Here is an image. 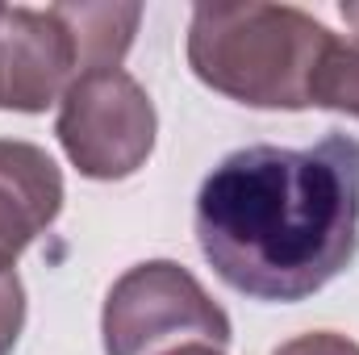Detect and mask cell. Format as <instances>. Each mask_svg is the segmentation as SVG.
Returning <instances> with one entry per match:
<instances>
[{
	"label": "cell",
	"mask_w": 359,
	"mask_h": 355,
	"mask_svg": "<svg viewBox=\"0 0 359 355\" xmlns=\"http://www.w3.org/2000/svg\"><path fill=\"white\" fill-rule=\"evenodd\" d=\"M196 243L213 272L255 301H305L359 251V138L243 147L196 192Z\"/></svg>",
	"instance_id": "cell-1"
},
{
	"label": "cell",
	"mask_w": 359,
	"mask_h": 355,
	"mask_svg": "<svg viewBox=\"0 0 359 355\" xmlns=\"http://www.w3.org/2000/svg\"><path fill=\"white\" fill-rule=\"evenodd\" d=\"M330 29L292 4H196L188 67L205 88L251 109H309V80Z\"/></svg>",
	"instance_id": "cell-2"
},
{
	"label": "cell",
	"mask_w": 359,
	"mask_h": 355,
	"mask_svg": "<svg viewBox=\"0 0 359 355\" xmlns=\"http://www.w3.org/2000/svg\"><path fill=\"white\" fill-rule=\"evenodd\" d=\"M104 355H168L184 343H230L226 309L172 260L134 264L113 280L100 314Z\"/></svg>",
	"instance_id": "cell-3"
},
{
	"label": "cell",
	"mask_w": 359,
	"mask_h": 355,
	"mask_svg": "<svg viewBox=\"0 0 359 355\" xmlns=\"http://www.w3.org/2000/svg\"><path fill=\"white\" fill-rule=\"evenodd\" d=\"M155 105L147 88L121 72H88L59 100L55 134L67 159L88 180H126L134 176L155 151Z\"/></svg>",
	"instance_id": "cell-4"
},
{
	"label": "cell",
	"mask_w": 359,
	"mask_h": 355,
	"mask_svg": "<svg viewBox=\"0 0 359 355\" xmlns=\"http://www.w3.org/2000/svg\"><path fill=\"white\" fill-rule=\"evenodd\" d=\"M80 80L72 38L50 8L0 4V109L42 113Z\"/></svg>",
	"instance_id": "cell-5"
},
{
	"label": "cell",
	"mask_w": 359,
	"mask_h": 355,
	"mask_svg": "<svg viewBox=\"0 0 359 355\" xmlns=\"http://www.w3.org/2000/svg\"><path fill=\"white\" fill-rule=\"evenodd\" d=\"M63 209L59 163L21 138H0V272L25 255V247L50 230Z\"/></svg>",
	"instance_id": "cell-6"
},
{
	"label": "cell",
	"mask_w": 359,
	"mask_h": 355,
	"mask_svg": "<svg viewBox=\"0 0 359 355\" xmlns=\"http://www.w3.org/2000/svg\"><path fill=\"white\" fill-rule=\"evenodd\" d=\"M50 13L63 21L72 38L80 76L117 67L126 51L134 46L138 21H142V4H117V0L113 4H50Z\"/></svg>",
	"instance_id": "cell-7"
},
{
	"label": "cell",
	"mask_w": 359,
	"mask_h": 355,
	"mask_svg": "<svg viewBox=\"0 0 359 355\" xmlns=\"http://www.w3.org/2000/svg\"><path fill=\"white\" fill-rule=\"evenodd\" d=\"M309 105L359 121V38H330L309 80Z\"/></svg>",
	"instance_id": "cell-8"
},
{
	"label": "cell",
	"mask_w": 359,
	"mask_h": 355,
	"mask_svg": "<svg viewBox=\"0 0 359 355\" xmlns=\"http://www.w3.org/2000/svg\"><path fill=\"white\" fill-rule=\"evenodd\" d=\"M25 326V288L17 272H0V355H13Z\"/></svg>",
	"instance_id": "cell-9"
},
{
	"label": "cell",
	"mask_w": 359,
	"mask_h": 355,
	"mask_svg": "<svg viewBox=\"0 0 359 355\" xmlns=\"http://www.w3.org/2000/svg\"><path fill=\"white\" fill-rule=\"evenodd\" d=\"M271 355H359V343H351L347 335H334V330H313V335L288 339Z\"/></svg>",
	"instance_id": "cell-10"
},
{
	"label": "cell",
	"mask_w": 359,
	"mask_h": 355,
	"mask_svg": "<svg viewBox=\"0 0 359 355\" xmlns=\"http://www.w3.org/2000/svg\"><path fill=\"white\" fill-rule=\"evenodd\" d=\"M168 355H222V347H213V343H184V347H176Z\"/></svg>",
	"instance_id": "cell-11"
},
{
	"label": "cell",
	"mask_w": 359,
	"mask_h": 355,
	"mask_svg": "<svg viewBox=\"0 0 359 355\" xmlns=\"http://www.w3.org/2000/svg\"><path fill=\"white\" fill-rule=\"evenodd\" d=\"M343 17H347V25H355V38H359V4H355V0H347V4H343Z\"/></svg>",
	"instance_id": "cell-12"
}]
</instances>
